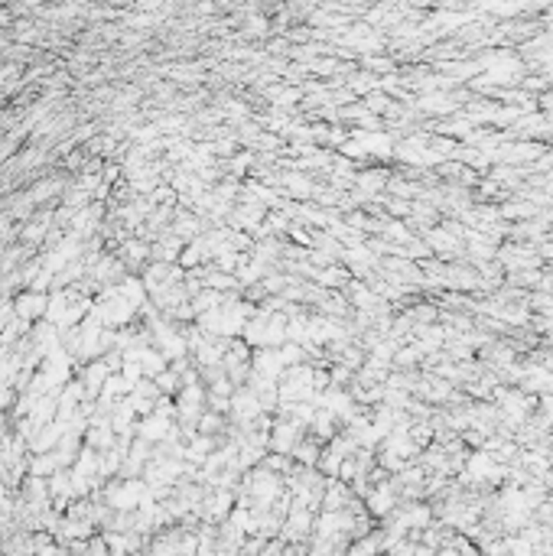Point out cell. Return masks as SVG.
<instances>
[{"instance_id":"6da1fadb","label":"cell","mask_w":553,"mask_h":556,"mask_svg":"<svg viewBox=\"0 0 553 556\" xmlns=\"http://www.w3.org/2000/svg\"><path fill=\"white\" fill-rule=\"evenodd\" d=\"M46 306H49V299L42 296L40 289H30V293H23V296L17 299V306H13V312H17V316H23L26 322H33V319H42Z\"/></svg>"}]
</instances>
